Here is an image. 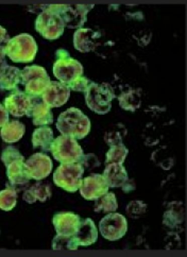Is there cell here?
I'll list each match as a JSON object with an SVG mask.
<instances>
[{
	"instance_id": "18",
	"label": "cell",
	"mask_w": 187,
	"mask_h": 257,
	"mask_svg": "<svg viewBox=\"0 0 187 257\" xmlns=\"http://www.w3.org/2000/svg\"><path fill=\"white\" fill-rule=\"evenodd\" d=\"M81 221L79 215L65 212L58 213L53 216V225L55 232L59 235H74Z\"/></svg>"
},
{
	"instance_id": "15",
	"label": "cell",
	"mask_w": 187,
	"mask_h": 257,
	"mask_svg": "<svg viewBox=\"0 0 187 257\" xmlns=\"http://www.w3.org/2000/svg\"><path fill=\"white\" fill-rule=\"evenodd\" d=\"M27 116L32 118L34 125H48L53 122L51 107L47 105L42 97H32V102Z\"/></svg>"
},
{
	"instance_id": "31",
	"label": "cell",
	"mask_w": 187,
	"mask_h": 257,
	"mask_svg": "<svg viewBox=\"0 0 187 257\" xmlns=\"http://www.w3.org/2000/svg\"><path fill=\"white\" fill-rule=\"evenodd\" d=\"M29 189L32 191V194L34 195L36 201L46 202L51 197V187L48 183L39 181L36 182L34 185H32Z\"/></svg>"
},
{
	"instance_id": "26",
	"label": "cell",
	"mask_w": 187,
	"mask_h": 257,
	"mask_svg": "<svg viewBox=\"0 0 187 257\" xmlns=\"http://www.w3.org/2000/svg\"><path fill=\"white\" fill-rule=\"evenodd\" d=\"M118 208V203L115 194L113 192H107L102 195L98 199L95 200V205H94V210L95 213H114Z\"/></svg>"
},
{
	"instance_id": "2",
	"label": "cell",
	"mask_w": 187,
	"mask_h": 257,
	"mask_svg": "<svg viewBox=\"0 0 187 257\" xmlns=\"http://www.w3.org/2000/svg\"><path fill=\"white\" fill-rule=\"evenodd\" d=\"M5 52L15 63H30L36 56L37 45L32 35L22 33L9 41Z\"/></svg>"
},
{
	"instance_id": "4",
	"label": "cell",
	"mask_w": 187,
	"mask_h": 257,
	"mask_svg": "<svg viewBox=\"0 0 187 257\" xmlns=\"http://www.w3.org/2000/svg\"><path fill=\"white\" fill-rule=\"evenodd\" d=\"M47 10L58 14L69 29H81L86 22L87 13L94 8L92 5H51Z\"/></svg>"
},
{
	"instance_id": "22",
	"label": "cell",
	"mask_w": 187,
	"mask_h": 257,
	"mask_svg": "<svg viewBox=\"0 0 187 257\" xmlns=\"http://www.w3.org/2000/svg\"><path fill=\"white\" fill-rule=\"evenodd\" d=\"M140 93H142L140 89L135 88H128L127 90H124L118 96L120 107L126 109V111L135 112L142 104V94Z\"/></svg>"
},
{
	"instance_id": "29",
	"label": "cell",
	"mask_w": 187,
	"mask_h": 257,
	"mask_svg": "<svg viewBox=\"0 0 187 257\" xmlns=\"http://www.w3.org/2000/svg\"><path fill=\"white\" fill-rule=\"evenodd\" d=\"M78 243L74 235H59L53 238L52 249L53 250H77Z\"/></svg>"
},
{
	"instance_id": "9",
	"label": "cell",
	"mask_w": 187,
	"mask_h": 257,
	"mask_svg": "<svg viewBox=\"0 0 187 257\" xmlns=\"http://www.w3.org/2000/svg\"><path fill=\"white\" fill-rule=\"evenodd\" d=\"M99 232L110 241H116L128 232V221L125 216L118 213H109L99 222Z\"/></svg>"
},
{
	"instance_id": "17",
	"label": "cell",
	"mask_w": 187,
	"mask_h": 257,
	"mask_svg": "<svg viewBox=\"0 0 187 257\" xmlns=\"http://www.w3.org/2000/svg\"><path fill=\"white\" fill-rule=\"evenodd\" d=\"M7 176L10 185L17 191L25 189L31 180L25 166V161H16L7 166Z\"/></svg>"
},
{
	"instance_id": "28",
	"label": "cell",
	"mask_w": 187,
	"mask_h": 257,
	"mask_svg": "<svg viewBox=\"0 0 187 257\" xmlns=\"http://www.w3.org/2000/svg\"><path fill=\"white\" fill-rule=\"evenodd\" d=\"M17 203V191L8 183L7 188L0 191V209L9 212Z\"/></svg>"
},
{
	"instance_id": "40",
	"label": "cell",
	"mask_w": 187,
	"mask_h": 257,
	"mask_svg": "<svg viewBox=\"0 0 187 257\" xmlns=\"http://www.w3.org/2000/svg\"><path fill=\"white\" fill-rule=\"evenodd\" d=\"M55 57H57V59H63V58H68L70 56H69V52L67 50L59 49V50H57V52H55Z\"/></svg>"
},
{
	"instance_id": "12",
	"label": "cell",
	"mask_w": 187,
	"mask_h": 257,
	"mask_svg": "<svg viewBox=\"0 0 187 257\" xmlns=\"http://www.w3.org/2000/svg\"><path fill=\"white\" fill-rule=\"evenodd\" d=\"M109 188L110 186L108 185V183L102 174L92 173L87 178L83 179L79 190L81 196L84 199L94 201L101 197L102 195L107 194L109 191Z\"/></svg>"
},
{
	"instance_id": "6",
	"label": "cell",
	"mask_w": 187,
	"mask_h": 257,
	"mask_svg": "<svg viewBox=\"0 0 187 257\" xmlns=\"http://www.w3.org/2000/svg\"><path fill=\"white\" fill-rule=\"evenodd\" d=\"M51 82L44 67L33 65L25 67L21 72V83L26 93L32 97H41Z\"/></svg>"
},
{
	"instance_id": "14",
	"label": "cell",
	"mask_w": 187,
	"mask_h": 257,
	"mask_svg": "<svg viewBox=\"0 0 187 257\" xmlns=\"http://www.w3.org/2000/svg\"><path fill=\"white\" fill-rule=\"evenodd\" d=\"M31 102L32 96L28 95L26 91L15 89V91L5 99V107L12 116L23 117L29 111Z\"/></svg>"
},
{
	"instance_id": "24",
	"label": "cell",
	"mask_w": 187,
	"mask_h": 257,
	"mask_svg": "<svg viewBox=\"0 0 187 257\" xmlns=\"http://www.w3.org/2000/svg\"><path fill=\"white\" fill-rule=\"evenodd\" d=\"M52 142L53 131L51 127L43 125L34 130L32 134V144L34 148H41L44 152H49L51 150Z\"/></svg>"
},
{
	"instance_id": "27",
	"label": "cell",
	"mask_w": 187,
	"mask_h": 257,
	"mask_svg": "<svg viewBox=\"0 0 187 257\" xmlns=\"http://www.w3.org/2000/svg\"><path fill=\"white\" fill-rule=\"evenodd\" d=\"M126 135L127 127L123 123H115L113 125H111L107 130L105 134V142L110 147L121 145Z\"/></svg>"
},
{
	"instance_id": "16",
	"label": "cell",
	"mask_w": 187,
	"mask_h": 257,
	"mask_svg": "<svg viewBox=\"0 0 187 257\" xmlns=\"http://www.w3.org/2000/svg\"><path fill=\"white\" fill-rule=\"evenodd\" d=\"M101 34L89 28L78 29L73 34V47L78 51L86 53L95 50Z\"/></svg>"
},
{
	"instance_id": "1",
	"label": "cell",
	"mask_w": 187,
	"mask_h": 257,
	"mask_svg": "<svg viewBox=\"0 0 187 257\" xmlns=\"http://www.w3.org/2000/svg\"><path fill=\"white\" fill-rule=\"evenodd\" d=\"M57 128L62 135L70 136L76 140H83L90 131V120L81 109L70 107L60 114Z\"/></svg>"
},
{
	"instance_id": "34",
	"label": "cell",
	"mask_w": 187,
	"mask_h": 257,
	"mask_svg": "<svg viewBox=\"0 0 187 257\" xmlns=\"http://www.w3.org/2000/svg\"><path fill=\"white\" fill-rule=\"evenodd\" d=\"M91 83L92 82L88 78L81 76L77 79H74L72 82H70L67 86L69 87L70 90L80 91V93H86V90L88 89Z\"/></svg>"
},
{
	"instance_id": "30",
	"label": "cell",
	"mask_w": 187,
	"mask_h": 257,
	"mask_svg": "<svg viewBox=\"0 0 187 257\" xmlns=\"http://www.w3.org/2000/svg\"><path fill=\"white\" fill-rule=\"evenodd\" d=\"M128 153L129 150L124 144L111 147L107 153L106 164H124Z\"/></svg>"
},
{
	"instance_id": "33",
	"label": "cell",
	"mask_w": 187,
	"mask_h": 257,
	"mask_svg": "<svg viewBox=\"0 0 187 257\" xmlns=\"http://www.w3.org/2000/svg\"><path fill=\"white\" fill-rule=\"evenodd\" d=\"M147 210V204L143 201H131L128 204L126 212L130 218L138 219L142 217Z\"/></svg>"
},
{
	"instance_id": "19",
	"label": "cell",
	"mask_w": 187,
	"mask_h": 257,
	"mask_svg": "<svg viewBox=\"0 0 187 257\" xmlns=\"http://www.w3.org/2000/svg\"><path fill=\"white\" fill-rule=\"evenodd\" d=\"M76 240L78 245L88 246L95 243L98 239V229L90 218L81 219L79 227L77 229Z\"/></svg>"
},
{
	"instance_id": "38",
	"label": "cell",
	"mask_w": 187,
	"mask_h": 257,
	"mask_svg": "<svg viewBox=\"0 0 187 257\" xmlns=\"http://www.w3.org/2000/svg\"><path fill=\"white\" fill-rule=\"evenodd\" d=\"M121 188H123V191L126 192V194H129V192L133 191L136 188V184H135V182L132 179H128L124 183L123 186H121Z\"/></svg>"
},
{
	"instance_id": "10",
	"label": "cell",
	"mask_w": 187,
	"mask_h": 257,
	"mask_svg": "<svg viewBox=\"0 0 187 257\" xmlns=\"http://www.w3.org/2000/svg\"><path fill=\"white\" fill-rule=\"evenodd\" d=\"M53 75L61 83L68 85L70 82L83 75L82 64L70 57L57 59L53 64Z\"/></svg>"
},
{
	"instance_id": "35",
	"label": "cell",
	"mask_w": 187,
	"mask_h": 257,
	"mask_svg": "<svg viewBox=\"0 0 187 257\" xmlns=\"http://www.w3.org/2000/svg\"><path fill=\"white\" fill-rule=\"evenodd\" d=\"M78 163L84 168V170H92L94 168H97L101 165L98 158L92 153L83 154Z\"/></svg>"
},
{
	"instance_id": "21",
	"label": "cell",
	"mask_w": 187,
	"mask_h": 257,
	"mask_svg": "<svg viewBox=\"0 0 187 257\" xmlns=\"http://www.w3.org/2000/svg\"><path fill=\"white\" fill-rule=\"evenodd\" d=\"M22 70L17 67L6 65L0 68V88L5 90H12L21 83Z\"/></svg>"
},
{
	"instance_id": "11",
	"label": "cell",
	"mask_w": 187,
	"mask_h": 257,
	"mask_svg": "<svg viewBox=\"0 0 187 257\" xmlns=\"http://www.w3.org/2000/svg\"><path fill=\"white\" fill-rule=\"evenodd\" d=\"M25 166L30 179L41 181L51 173L53 164L48 155L45 153H35L25 162Z\"/></svg>"
},
{
	"instance_id": "23",
	"label": "cell",
	"mask_w": 187,
	"mask_h": 257,
	"mask_svg": "<svg viewBox=\"0 0 187 257\" xmlns=\"http://www.w3.org/2000/svg\"><path fill=\"white\" fill-rule=\"evenodd\" d=\"M25 134V125L18 120H9L0 130V136L4 142L14 144L23 139Z\"/></svg>"
},
{
	"instance_id": "32",
	"label": "cell",
	"mask_w": 187,
	"mask_h": 257,
	"mask_svg": "<svg viewBox=\"0 0 187 257\" xmlns=\"http://www.w3.org/2000/svg\"><path fill=\"white\" fill-rule=\"evenodd\" d=\"M2 161L7 167L16 161H25V158L21 154L20 150L15 148L14 146H9L4 149L2 153Z\"/></svg>"
},
{
	"instance_id": "36",
	"label": "cell",
	"mask_w": 187,
	"mask_h": 257,
	"mask_svg": "<svg viewBox=\"0 0 187 257\" xmlns=\"http://www.w3.org/2000/svg\"><path fill=\"white\" fill-rule=\"evenodd\" d=\"M10 40V35H9L8 31L0 26V49H5L7 44Z\"/></svg>"
},
{
	"instance_id": "41",
	"label": "cell",
	"mask_w": 187,
	"mask_h": 257,
	"mask_svg": "<svg viewBox=\"0 0 187 257\" xmlns=\"http://www.w3.org/2000/svg\"><path fill=\"white\" fill-rule=\"evenodd\" d=\"M6 65H7V63H6V52H5V49H0V68H3Z\"/></svg>"
},
{
	"instance_id": "37",
	"label": "cell",
	"mask_w": 187,
	"mask_h": 257,
	"mask_svg": "<svg viewBox=\"0 0 187 257\" xmlns=\"http://www.w3.org/2000/svg\"><path fill=\"white\" fill-rule=\"evenodd\" d=\"M9 121V112L5 105L0 104V127H3Z\"/></svg>"
},
{
	"instance_id": "5",
	"label": "cell",
	"mask_w": 187,
	"mask_h": 257,
	"mask_svg": "<svg viewBox=\"0 0 187 257\" xmlns=\"http://www.w3.org/2000/svg\"><path fill=\"white\" fill-rule=\"evenodd\" d=\"M84 171L79 163L62 164L53 173V182L64 190L76 192L81 187Z\"/></svg>"
},
{
	"instance_id": "20",
	"label": "cell",
	"mask_w": 187,
	"mask_h": 257,
	"mask_svg": "<svg viewBox=\"0 0 187 257\" xmlns=\"http://www.w3.org/2000/svg\"><path fill=\"white\" fill-rule=\"evenodd\" d=\"M102 176L106 179L108 185L112 188L121 187L129 179L128 172L123 164H108Z\"/></svg>"
},
{
	"instance_id": "8",
	"label": "cell",
	"mask_w": 187,
	"mask_h": 257,
	"mask_svg": "<svg viewBox=\"0 0 187 257\" xmlns=\"http://www.w3.org/2000/svg\"><path fill=\"white\" fill-rule=\"evenodd\" d=\"M62 18L49 10H44L36 18L35 29L47 40H57L64 33Z\"/></svg>"
},
{
	"instance_id": "25",
	"label": "cell",
	"mask_w": 187,
	"mask_h": 257,
	"mask_svg": "<svg viewBox=\"0 0 187 257\" xmlns=\"http://www.w3.org/2000/svg\"><path fill=\"white\" fill-rule=\"evenodd\" d=\"M183 219H184V213H183L182 203L174 202V203H171L170 207L165 212L163 217V223L168 227L173 228L179 224H181L183 222Z\"/></svg>"
},
{
	"instance_id": "3",
	"label": "cell",
	"mask_w": 187,
	"mask_h": 257,
	"mask_svg": "<svg viewBox=\"0 0 187 257\" xmlns=\"http://www.w3.org/2000/svg\"><path fill=\"white\" fill-rule=\"evenodd\" d=\"M116 98L115 91L108 83H92L85 93V101L90 111L106 115L111 111L112 101Z\"/></svg>"
},
{
	"instance_id": "7",
	"label": "cell",
	"mask_w": 187,
	"mask_h": 257,
	"mask_svg": "<svg viewBox=\"0 0 187 257\" xmlns=\"http://www.w3.org/2000/svg\"><path fill=\"white\" fill-rule=\"evenodd\" d=\"M50 151L53 158L62 164L78 163L84 154L77 140L66 135H61L53 140Z\"/></svg>"
},
{
	"instance_id": "13",
	"label": "cell",
	"mask_w": 187,
	"mask_h": 257,
	"mask_svg": "<svg viewBox=\"0 0 187 257\" xmlns=\"http://www.w3.org/2000/svg\"><path fill=\"white\" fill-rule=\"evenodd\" d=\"M44 102L50 107H60L67 102L70 97V89L59 81H51L42 94Z\"/></svg>"
},
{
	"instance_id": "39",
	"label": "cell",
	"mask_w": 187,
	"mask_h": 257,
	"mask_svg": "<svg viewBox=\"0 0 187 257\" xmlns=\"http://www.w3.org/2000/svg\"><path fill=\"white\" fill-rule=\"evenodd\" d=\"M23 199L24 201L28 202V203H34V202H36V199L34 197V195L32 194V191L30 189H26V191L24 192V196H23Z\"/></svg>"
}]
</instances>
